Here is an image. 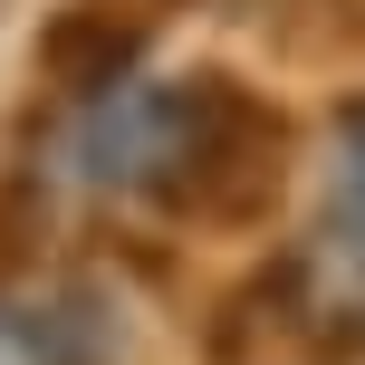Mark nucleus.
<instances>
[{"label":"nucleus","instance_id":"f257e3e1","mask_svg":"<svg viewBox=\"0 0 365 365\" xmlns=\"http://www.w3.org/2000/svg\"><path fill=\"white\" fill-rule=\"evenodd\" d=\"M279 154H289L279 115L250 106L231 77H173V87H125L115 77L87 125L96 182L164 202L182 221H250L279 192Z\"/></svg>","mask_w":365,"mask_h":365},{"label":"nucleus","instance_id":"f03ea898","mask_svg":"<svg viewBox=\"0 0 365 365\" xmlns=\"http://www.w3.org/2000/svg\"><path fill=\"white\" fill-rule=\"evenodd\" d=\"M308 269L327 279L317 317H356L365 327V96H346L336 125H327V202H317Z\"/></svg>","mask_w":365,"mask_h":365},{"label":"nucleus","instance_id":"7ed1b4c3","mask_svg":"<svg viewBox=\"0 0 365 365\" xmlns=\"http://www.w3.org/2000/svg\"><path fill=\"white\" fill-rule=\"evenodd\" d=\"M0 365H96V346H87V327L68 308L0 289Z\"/></svg>","mask_w":365,"mask_h":365}]
</instances>
